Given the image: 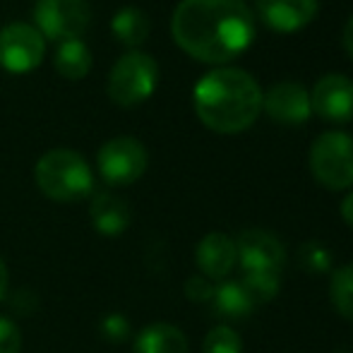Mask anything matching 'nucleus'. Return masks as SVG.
Returning <instances> with one entry per match:
<instances>
[{
    "mask_svg": "<svg viewBox=\"0 0 353 353\" xmlns=\"http://www.w3.org/2000/svg\"><path fill=\"white\" fill-rule=\"evenodd\" d=\"M320 10V0H255V14L267 29L293 34L307 27Z\"/></svg>",
    "mask_w": 353,
    "mask_h": 353,
    "instance_id": "nucleus-12",
    "label": "nucleus"
},
{
    "mask_svg": "<svg viewBox=\"0 0 353 353\" xmlns=\"http://www.w3.org/2000/svg\"><path fill=\"white\" fill-rule=\"evenodd\" d=\"M341 46H344L346 56L353 61V14L349 17V22L344 24V32H341Z\"/></svg>",
    "mask_w": 353,
    "mask_h": 353,
    "instance_id": "nucleus-26",
    "label": "nucleus"
},
{
    "mask_svg": "<svg viewBox=\"0 0 353 353\" xmlns=\"http://www.w3.org/2000/svg\"><path fill=\"white\" fill-rule=\"evenodd\" d=\"M212 305L219 317L243 320V317H248L255 310L257 303L252 301V296L248 293V288L243 286V281H223V283H219V286H214Z\"/></svg>",
    "mask_w": 353,
    "mask_h": 353,
    "instance_id": "nucleus-16",
    "label": "nucleus"
},
{
    "mask_svg": "<svg viewBox=\"0 0 353 353\" xmlns=\"http://www.w3.org/2000/svg\"><path fill=\"white\" fill-rule=\"evenodd\" d=\"M159 84V65L152 56L130 51L118 58L108 74V97L123 108L147 101Z\"/></svg>",
    "mask_w": 353,
    "mask_h": 353,
    "instance_id": "nucleus-4",
    "label": "nucleus"
},
{
    "mask_svg": "<svg viewBox=\"0 0 353 353\" xmlns=\"http://www.w3.org/2000/svg\"><path fill=\"white\" fill-rule=\"evenodd\" d=\"M149 17L142 8H135V5H128V8L118 10L111 19V32L123 46L128 48H137L147 41L149 37Z\"/></svg>",
    "mask_w": 353,
    "mask_h": 353,
    "instance_id": "nucleus-17",
    "label": "nucleus"
},
{
    "mask_svg": "<svg viewBox=\"0 0 353 353\" xmlns=\"http://www.w3.org/2000/svg\"><path fill=\"white\" fill-rule=\"evenodd\" d=\"M298 267L310 276H320L332 272L330 248L320 241H305L303 245H298Z\"/></svg>",
    "mask_w": 353,
    "mask_h": 353,
    "instance_id": "nucleus-21",
    "label": "nucleus"
},
{
    "mask_svg": "<svg viewBox=\"0 0 353 353\" xmlns=\"http://www.w3.org/2000/svg\"><path fill=\"white\" fill-rule=\"evenodd\" d=\"M202 353H243V341L231 327L219 325L212 332H207L205 341H202Z\"/></svg>",
    "mask_w": 353,
    "mask_h": 353,
    "instance_id": "nucleus-22",
    "label": "nucleus"
},
{
    "mask_svg": "<svg viewBox=\"0 0 353 353\" xmlns=\"http://www.w3.org/2000/svg\"><path fill=\"white\" fill-rule=\"evenodd\" d=\"M89 219L97 233L106 238H118L132 223V210L123 197L113 192H97L89 205Z\"/></svg>",
    "mask_w": 353,
    "mask_h": 353,
    "instance_id": "nucleus-14",
    "label": "nucleus"
},
{
    "mask_svg": "<svg viewBox=\"0 0 353 353\" xmlns=\"http://www.w3.org/2000/svg\"><path fill=\"white\" fill-rule=\"evenodd\" d=\"M46 41L32 24L12 22L0 29V68L12 74L32 72L41 65Z\"/></svg>",
    "mask_w": 353,
    "mask_h": 353,
    "instance_id": "nucleus-8",
    "label": "nucleus"
},
{
    "mask_svg": "<svg viewBox=\"0 0 353 353\" xmlns=\"http://www.w3.org/2000/svg\"><path fill=\"white\" fill-rule=\"evenodd\" d=\"M56 70L68 79H82L92 70V53L89 46L82 39H70V41H61L56 51Z\"/></svg>",
    "mask_w": 353,
    "mask_h": 353,
    "instance_id": "nucleus-18",
    "label": "nucleus"
},
{
    "mask_svg": "<svg viewBox=\"0 0 353 353\" xmlns=\"http://www.w3.org/2000/svg\"><path fill=\"white\" fill-rule=\"evenodd\" d=\"M0 353H22L19 327L3 315H0Z\"/></svg>",
    "mask_w": 353,
    "mask_h": 353,
    "instance_id": "nucleus-24",
    "label": "nucleus"
},
{
    "mask_svg": "<svg viewBox=\"0 0 353 353\" xmlns=\"http://www.w3.org/2000/svg\"><path fill=\"white\" fill-rule=\"evenodd\" d=\"M5 293H8V265L0 257V301L5 298Z\"/></svg>",
    "mask_w": 353,
    "mask_h": 353,
    "instance_id": "nucleus-28",
    "label": "nucleus"
},
{
    "mask_svg": "<svg viewBox=\"0 0 353 353\" xmlns=\"http://www.w3.org/2000/svg\"><path fill=\"white\" fill-rule=\"evenodd\" d=\"M183 291H185V296L190 298V301H195V303H207V301H212V296H214L212 281L207 279V276H202V274H192L190 279L185 281Z\"/></svg>",
    "mask_w": 353,
    "mask_h": 353,
    "instance_id": "nucleus-25",
    "label": "nucleus"
},
{
    "mask_svg": "<svg viewBox=\"0 0 353 353\" xmlns=\"http://www.w3.org/2000/svg\"><path fill=\"white\" fill-rule=\"evenodd\" d=\"M190 344L181 327L168 322H154L137 332L135 353H188Z\"/></svg>",
    "mask_w": 353,
    "mask_h": 353,
    "instance_id": "nucleus-15",
    "label": "nucleus"
},
{
    "mask_svg": "<svg viewBox=\"0 0 353 353\" xmlns=\"http://www.w3.org/2000/svg\"><path fill=\"white\" fill-rule=\"evenodd\" d=\"M34 181L53 202H79L94 192V173L82 154L51 149L37 161Z\"/></svg>",
    "mask_w": 353,
    "mask_h": 353,
    "instance_id": "nucleus-3",
    "label": "nucleus"
},
{
    "mask_svg": "<svg viewBox=\"0 0 353 353\" xmlns=\"http://www.w3.org/2000/svg\"><path fill=\"white\" fill-rule=\"evenodd\" d=\"M34 19L41 37L53 41L79 39L92 22V8L87 0H37Z\"/></svg>",
    "mask_w": 353,
    "mask_h": 353,
    "instance_id": "nucleus-7",
    "label": "nucleus"
},
{
    "mask_svg": "<svg viewBox=\"0 0 353 353\" xmlns=\"http://www.w3.org/2000/svg\"><path fill=\"white\" fill-rule=\"evenodd\" d=\"M330 301L344 320L353 322V265H344L332 272Z\"/></svg>",
    "mask_w": 353,
    "mask_h": 353,
    "instance_id": "nucleus-19",
    "label": "nucleus"
},
{
    "mask_svg": "<svg viewBox=\"0 0 353 353\" xmlns=\"http://www.w3.org/2000/svg\"><path fill=\"white\" fill-rule=\"evenodd\" d=\"M310 171L327 190L353 185V137L341 130H327L310 147Z\"/></svg>",
    "mask_w": 353,
    "mask_h": 353,
    "instance_id": "nucleus-5",
    "label": "nucleus"
},
{
    "mask_svg": "<svg viewBox=\"0 0 353 353\" xmlns=\"http://www.w3.org/2000/svg\"><path fill=\"white\" fill-rule=\"evenodd\" d=\"M262 108L281 125H301L310 118V92L298 82H276L262 94Z\"/></svg>",
    "mask_w": 353,
    "mask_h": 353,
    "instance_id": "nucleus-11",
    "label": "nucleus"
},
{
    "mask_svg": "<svg viewBox=\"0 0 353 353\" xmlns=\"http://www.w3.org/2000/svg\"><path fill=\"white\" fill-rule=\"evenodd\" d=\"M310 108L327 123H349L353 118V79L339 72L320 77L310 92Z\"/></svg>",
    "mask_w": 353,
    "mask_h": 353,
    "instance_id": "nucleus-9",
    "label": "nucleus"
},
{
    "mask_svg": "<svg viewBox=\"0 0 353 353\" xmlns=\"http://www.w3.org/2000/svg\"><path fill=\"white\" fill-rule=\"evenodd\" d=\"M171 34L190 58L223 65L250 48L257 19L243 0H181L173 10Z\"/></svg>",
    "mask_w": 353,
    "mask_h": 353,
    "instance_id": "nucleus-1",
    "label": "nucleus"
},
{
    "mask_svg": "<svg viewBox=\"0 0 353 353\" xmlns=\"http://www.w3.org/2000/svg\"><path fill=\"white\" fill-rule=\"evenodd\" d=\"M243 286L248 288V293L252 296V301L260 305V303H270L276 298L281 286V272L274 270H260V272H245L243 276Z\"/></svg>",
    "mask_w": 353,
    "mask_h": 353,
    "instance_id": "nucleus-20",
    "label": "nucleus"
},
{
    "mask_svg": "<svg viewBox=\"0 0 353 353\" xmlns=\"http://www.w3.org/2000/svg\"><path fill=\"white\" fill-rule=\"evenodd\" d=\"M195 113L210 130L238 135L262 113V89L250 72L238 68H216L197 82L192 94Z\"/></svg>",
    "mask_w": 353,
    "mask_h": 353,
    "instance_id": "nucleus-2",
    "label": "nucleus"
},
{
    "mask_svg": "<svg viewBox=\"0 0 353 353\" xmlns=\"http://www.w3.org/2000/svg\"><path fill=\"white\" fill-rule=\"evenodd\" d=\"M238 262L245 272L274 270L281 272L286 262V248L272 231L265 228H245L236 238Z\"/></svg>",
    "mask_w": 353,
    "mask_h": 353,
    "instance_id": "nucleus-10",
    "label": "nucleus"
},
{
    "mask_svg": "<svg viewBox=\"0 0 353 353\" xmlns=\"http://www.w3.org/2000/svg\"><path fill=\"white\" fill-rule=\"evenodd\" d=\"M341 216H344V221L353 228V192H349V195L344 197V202H341Z\"/></svg>",
    "mask_w": 353,
    "mask_h": 353,
    "instance_id": "nucleus-27",
    "label": "nucleus"
},
{
    "mask_svg": "<svg viewBox=\"0 0 353 353\" xmlns=\"http://www.w3.org/2000/svg\"><path fill=\"white\" fill-rule=\"evenodd\" d=\"M195 262H197V267H200L202 276H207L210 281L226 279L233 272V267L238 265L236 241L221 231L207 233V236L197 243Z\"/></svg>",
    "mask_w": 353,
    "mask_h": 353,
    "instance_id": "nucleus-13",
    "label": "nucleus"
},
{
    "mask_svg": "<svg viewBox=\"0 0 353 353\" xmlns=\"http://www.w3.org/2000/svg\"><path fill=\"white\" fill-rule=\"evenodd\" d=\"M147 149L135 137H113L99 149L97 166L108 185H132L147 171Z\"/></svg>",
    "mask_w": 353,
    "mask_h": 353,
    "instance_id": "nucleus-6",
    "label": "nucleus"
},
{
    "mask_svg": "<svg viewBox=\"0 0 353 353\" xmlns=\"http://www.w3.org/2000/svg\"><path fill=\"white\" fill-rule=\"evenodd\" d=\"M130 320L123 312H111L101 320V336L111 344H123L130 336Z\"/></svg>",
    "mask_w": 353,
    "mask_h": 353,
    "instance_id": "nucleus-23",
    "label": "nucleus"
}]
</instances>
